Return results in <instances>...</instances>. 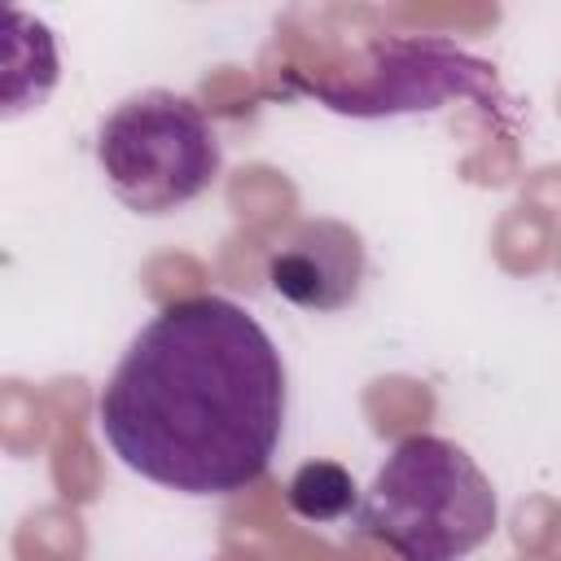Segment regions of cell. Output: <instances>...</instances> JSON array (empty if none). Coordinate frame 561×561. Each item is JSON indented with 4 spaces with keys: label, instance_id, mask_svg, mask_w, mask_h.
Returning <instances> with one entry per match:
<instances>
[{
    "label": "cell",
    "instance_id": "1",
    "mask_svg": "<svg viewBox=\"0 0 561 561\" xmlns=\"http://www.w3.org/2000/svg\"><path fill=\"white\" fill-rule=\"evenodd\" d=\"M285 359L267 329L219 294L167 302L96 394L110 451L175 495H237L285 434Z\"/></svg>",
    "mask_w": 561,
    "mask_h": 561
},
{
    "label": "cell",
    "instance_id": "2",
    "mask_svg": "<svg viewBox=\"0 0 561 561\" xmlns=\"http://www.w3.org/2000/svg\"><path fill=\"white\" fill-rule=\"evenodd\" d=\"M500 522L482 465L443 434H408L377 465L355 508V530L399 561H465Z\"/></svg>",
    "mask_w": 561,
    "mask_h": 561
},
{
    "label": "cell",
    "instance_id": "3",
    "mask_svg": "<svg viewBox=\"0 0 561 561\" xmlns=\"http://www.w3.org/2000/svg\"><path fill=\"white\" fill-rule=\"evenodd\" d=\"M96 167L127 210L158 219L184 210L219 180L224 149L197 101L145 88L101 118Z\"/></svg>",
    "mask_w": 561,
    "mask_h": 561
},
{
    "label": "cell",
    "instance_id": "4",
    "mask_svg": "<svg viewBox=\"0 0 561 561\" xmlns=\"http://www.w3.org/2000/svg\"><path fill=\"white\" fill-rule=\"evenodd\" d=\"M368 66L351 83H320L294 75V88L320 101L333 114L351 118H386V114H416V110H438L451 96L478 101L486 114H508V96L500 92L495 66L469 57L451 39H403V35H381L364 48Z\"/></svg>",
    "mask_w": 561,
    "mask_h": 561
},
{
    "label": "cell",
    "instance_id": "5",
    "mask_svg": "<svg viewBox=\"0 0 561 561\" xmlns=\"http://www.w3.org/2000/svg\"><path fill=\"white\" fill-rule=\"evenodd\" d=\"M364 237L342 219H307L267 254V285L285 302L329 316L359 298L364 289Z\"/></svg>",
    "mask_w": 561,
    "mask_h": 561
},
{
    "label": "cell",
    "instance_id": "6",
    "mask_svg": "<svg viewBox=\"0 0 561 561\" xmlns=\"http://www.w3.org/2000/svg\"><path fill=\"white\" fill-rule=\"evenodd\" d=\"M4 118L39 110L57 88V44L48 26L22 9H4Z\"/></svg>",
    "mask_w": 561,
    "mask_h": 561
},
{
    "label": "cell",
    "instance_id": "7",
    "mask_svg": "<svg viewBox=\"0 0 561 561\" xmlns=\"http://www.w3.org/2000/svg\"><path fill=\"white\" fill-rule=\"evenodd\" d=\"M289 513L302 522H342L359 508L355 482L337 460H307L294 469L289 486H285Z\"/></svg>",
    "mask_w": 561,
    "mask_h": 561
}]
</instances>
